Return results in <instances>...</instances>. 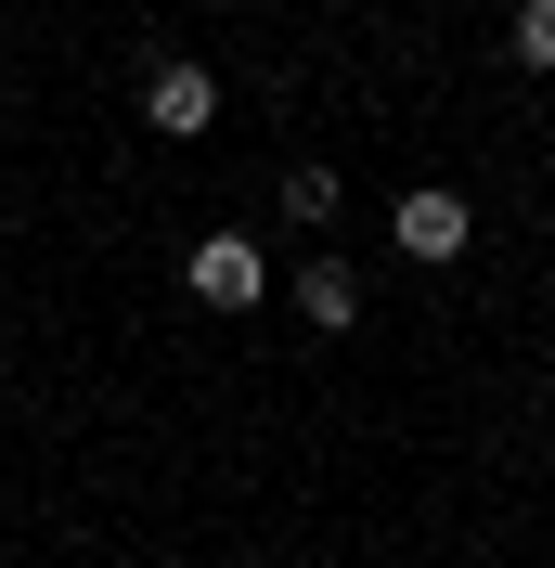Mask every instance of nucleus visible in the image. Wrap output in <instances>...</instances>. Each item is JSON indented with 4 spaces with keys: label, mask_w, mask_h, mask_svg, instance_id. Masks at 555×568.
I'll use <instances>...</instances> for the list:
<instances>
[{
    "label": "nucleus",
    "mask_w": 555,
    "mask_h": 568,
    "mask_svg": "<svg viewBox=\"0 0 555 568\" xmlns=\"http://www.w3.org/2000/svg\"><path fill=\"white\" fill-rule=\"evenodd\" d=\"M142 116H155L169 142H194V130L220 116V78H208V65H155V78H142Z\"/></svg>",
    "instance_id": "2"
},
{
    "label": "nucleus",
    "mask_w": 555,
    "mask_h": 568,
    "mask_svg": "<svg viewBox=\"0 0 555 568\" xmlns=\"http://www.w3.org/2000/svg\"><path fill=\"white\" fill-rule=\"evenodd\" d=\"M465 233H478V220H465L452 181H414V194H401V246L414 258H465Z\"/></svg>",
    "instance_id": "3"
},
{
    "label": "nucleus",
    "mask_w": 555,
    "mask_h": 568,
    "mask_svg": "<svg viewBox=\"0 0 555 568\" xmlns=\"http://www.w3.org/2000/svg\"><path fill=\"white\" fill-rule=\"evenodd\" d=\"M181 284H194L208 311H259V297H272V258L245 246V233H208V246L181 258Z\"/></svg>",
    "instance_id": "1"
},
{
    "label": "nucleus",
    "mask_w": 555,
    "mask_h": 568,
    "mask_svg": "<svg viewBox=\"0 0 555 568\" xmlns=\"http://www.w3.org/2000/svg\"><path fill=\"white\" fill-rule=\"evenodd\" d=\"M297 323H311V336H349V323H362V272H349V258H297Z\"/></svg>",
    "instance_id": "4"
},
{
    "label": "nucleus",
    "mask_w": 555,
    "mask_h": 568,
    "mask_svg": "<svg viewBox=\"0 0 555 568\" xmlns=\"http://www.w3.org/2000/svg\"><path fill=\"white\" fill-rule=\"evenodd\" d=\"M336 207H349V181L323 169V155H311V169H284V220H297V233H336Z\"/></svg>",
    "instance_id": "5"
},
{
    "label": "nucleus",
    "mask_w": 555,
    "mask_h": 568,
    "mask_svg": "<svg viewBox=\"0 0 555 568\" xmlns=\"http://www.w3.org/2000/svg\"><path fill=\"white\" fill-rule=\"evenodd\" d=\"M517 65L555 78V0H517Z\"/></svg>",
    "instance_id": "6"
}]
</instances>
